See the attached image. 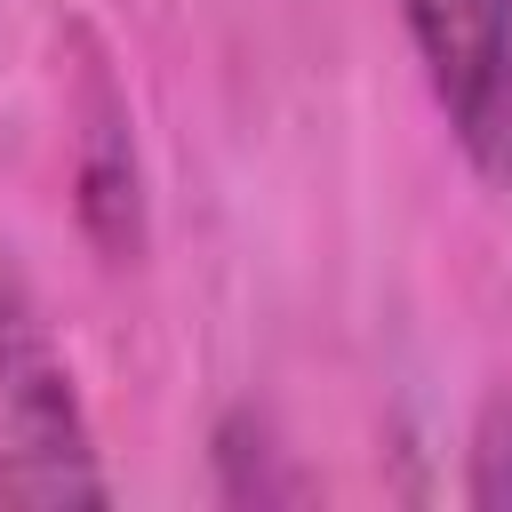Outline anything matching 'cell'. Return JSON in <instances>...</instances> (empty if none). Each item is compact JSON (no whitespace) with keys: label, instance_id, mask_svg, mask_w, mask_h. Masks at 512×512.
Wrapping results in <instances>:
<instances>
[{"label":"cell","instance_id":"1","mask_svg":"<svg viewBox=\"0 0 512 512\" xmlns=\"http://www.w3.org/2000/svg\"><path fill=\"white\" fill-rule=\"evenodd\" d=\"M0 496H24V504H104L112 496L72 360L8 272H0Z\"/></svg>","mask_w":512,"mask_h":512},{"label":"cell","instance_id":"2","mask_svg":"<svg viewBox=\"0 0 512 512\" xmlns=\"http://www.w3.org/2000/svg\"><path fill=\"white\" fill-rule=\"evenodd\" d=\"M400 32L448 144L512 200V0H400Z\"/></svg>","mask_w":512,"mask_h":512},{"label":"cell","instance_id":"3","mask_svg":"<svg viewBox=\"0 0 512 512\" xmlns=\"http://www.w3.org/2000/svg\"><path fill=\"white\" fill-rule=\"evenodd\" d=\"M72 184H80V224L112 264H136L144 248V168H136V136H128V104L120 88L96 72L80 96V152H72Z\"/></svg>","mask_w":512,"mask_h":512},{"label":"cell","instance_id":"4","mask_svg":"<svg viewBox=\"0 0 512 512\" xmlns=\"http://www.w3.org/2000/svg\"><path fill=\"white\" fill-rule=\"evenodd\" d=\"M216 496L224 504H296L304 472L288 464V448L272 440V424L256 408H232L216 424Z\"/></svg>","mask_w":512,"mask_h":512},{"label":"cell","instance_id":"5","mask_svg":"<svg viewBox=\"0 0 512 512\" xmlns=\"http://www.w3.org/2000/svg\"><path fill=\"white\" fill-rule=\"evenodd\" d=\"M464 504L472 512H512V392H488L464 440Z\"/></svg>","mask_w":512,"mask_h":512}]
</instances>
